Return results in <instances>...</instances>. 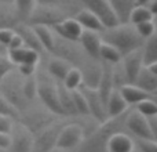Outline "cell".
<instances>
[{"label":"cell","mask_w":157,"mask_h":152,"mask_svg":"<svg viewBox=\"0 0 157 152\" xmlns=\"http://www.w3.org/2000/svg\"><path fill=\"white\" fill-rule=\"evenodd\" d=\"M99 35L102 43L114 47L121 58L136 50H141L145 43L144 39L136 33L135 26L131 24H119L116 26L105 28Z\"/></svg>","instance_id":"cell-1"},{"label":"cell","mask_w":157,"mask_h":152,"mask_svg":"<svg viewBox=\"0 0 157 152\" xmlns=\"http://www.w3.org/2000/svg\"><path fill=\"white\" fill-rule=\"evenodd\" d=\"M127 112L121 116L109 118L108 120L101 123L97 129H94L90 134H86L77 150L80 152H108V141L110 136L119 131H124Z\"/></svg>","instance_id":"cell-2"},{"label":"cell","mask_w":157,"mask_h":152,"mask_svg":"<svg viewBox=\"0 0 157 152\" xmlns=\"http://www.w3.org/2000/svg\"><path fill=\"white\" fill-rule=\"evenodd\" d=\"M22 84H24V78L18 74L17 69L10 72L0 83V94L21 115L29 106V102L26 101L24 91H22Z\"/></svg>","instance_id":"cell-3"},{"label":"cell","mask_w":157,"mask_h":152,"mask_svg":"<svg viewBox=\"0 0 157 152\" xmlns=\"http://www.w3.org/2000/svg\"><path fill=\"white\" fill-rule=\"evenodd\" d=\"M36 80H37V97L40 98L43 105L52 115L65 118V114H63L62 108L59 105V101H58V91L55 80L44 72H36Z\"/></svg>","instance_id":"cell-4"},{"label":"cell","mask_w":157,"mask_h":152,"mask_svg":"<svg viewBox=\"0 0 157 152\" xmlns=\"http://www.w3.org/2000/svg\"><path fill=\"white\" fill-rule=\"evenodd\" d=\"M124 126L135 138L138 140H155L157 141V134L152 130L149 120L139 115L136 111H130L125 115Z\"/></svg>","instance_id":"cell-5"},{"label":"cell","mask_w":157,"mask_h":152,"mask_svg":"<svg viewBox=\"0 0 157 152\" xmlns=\"http://www.w3.org/2000/svg\"><path fill=\"white\" fill-rule=\"evenodd\" d=\"M84 136V129L77 123H69V125L62 126L59 134L57 138V144L55 148L62 150L66 152H71L73 150H77L78 145L81 144Z\"/></svg>","instance_id":"cell-6"},{"label":"cell","mask_w":157,"mask_h":152,"mask_svg":"<svg viewBox=\"0 0 157 152\" xmlns=\"http://www.w3.org/2000/svg\"><path fill=\"white\" fill-rule=\"evenodd\" d=\"M35 136L22 123L14 122L10 131V145L6 152H30Z\"/></svg>","instance_id":"cell-7"},{"label":"cell","mask_w":157,"mask_h":152,"mask_svg":"<svg viewBox=\"0 0 157 152\" xmlns=\"http://www.w3.org/2000/svg\"><path fill=\"white\" fill-rule=\"evenodd\" d=\"M65 18H68V17H66L65 13H63L62 10H59V8L36 6L26 24L28 25H44V26L52 28L55 24L63 21Z\"/></svg>","instance_id":"cell-8"},{"label":"cell","mask_w":157,"mask_h":152,"mask_svg":"<svg viewBox=\"0 0 157 152\" xmlns=\"http://www.w3.org/2000/svg\"><path fill=\"white\" fill-rule=\"evenodd\" d=\"M62 125H58L57 122L47 126L44 130L37 133L33 140V147L30 152H50L55 148L57 138L59 134Z\"/></svg>","instance_id":"cell-9"},{"label":"cell","mask_w":157,"mask_h":152,"mask_svg":"<svg viewBox=\"0 0 157 152\" xmlns=\"http://www.w3.org/2000/svg\"><path fill=\"white\" fill-rule=\"evenodd\" d=\"M76 2L83 4L84 8L97 14L99 17V19L102 21V24L105 25V28H112L119 25L108 0H76Z\"/></svg>","instance_id":"cell-10"},{"label":"cell","mask_w":157,"mask_h":152,"mask_svg":"<svg viewBox=\"0 0 157 152\" xmlns=\"http://www.w3.org/2000/svg\"><path fill=\"white\" fill-rule=\"evenodd\" d=\"M78 90L81 91V94L84 95L88 105V111H90V116H92L98 123H103L105 120H108V115H106V108H105V102L102 101L101 95L98 94L97 90L92 89H87L84 86H80Z\"/></svg>","instance_id":"cell-11"},{"label":"cell","mask_w":157,"mask_h":152,"mask_svg":"<svg viewBox=\"0 0 157 152\" xmlns=\"http://www.w3.org/2000/svg\"><path fill=\"white\" fill-rule=\"evenodd\" d=\"M134 86L149 94L156 95L157 93V62L150 64V65L142 66L141 72L136 76Z\"/></svg>","instance_id":"cell-12"},{"label":"cell","mask_w":157,"mask_h":152,"mask_svg":"<svg viewBox=\"0 0 157 152\" xmlns=\"http://www.w3.org/2000/svg\"><path fill=\"white\" fill-rule=\"evenodd\" d=\"M80 72H81L80 86L97 90L101 80V75H102V62L97 60H91L90 62H86L81 66Z\"/></svg>","instance_id":"cell-13"},{"label":"cell","mask_w":157,"mask_h":152,"mask_svg":"<svg viewBox=\"0 0 157 152\" xmlns=\"http://www.w3.org/2000/svg\"><path fill=\"white\" fill-rule=\"evenodd\" d=\"M61 39L63 40H69L73 42V43H78V38H80L81 32H83V28L78 25V22L73 17H68L63 21L55 24L51 28Z\"/></svg>","instance_id":"cell-14"},{"label":"cell","mask_w":157,"mask_h":152,"mask_svg":"<svg viewBox=\"0 0 157 152\" xmlns=\"http://www.w3.org/2000/svg\"><path fill=\"white\" fill-rule=\"evenodd\" d=\"M78 44L81 46L86 55L91 60L99 61V47L102 44L101 35L98 32H91V30H83L78 38Z\"/></svg>","instance_id":"cell-15"},{"label":"cell","mask_w":157,"mask_h":152,"mask_svg":"<svg viewBox=\"0 0 157 152\" xmlns=\"http://www.w3.org/2000/svg\"><path fill=\"white\" fill-rule=\"evenodd\" d=\"M123 71H124L125 75V80H127V84H134L136 76L141 72L142 66H144V61H142V53L141 50H136V51L131 53V54L123 57Z\"/></svg>","instance_id":"cell-16"},{"label":"cell","mask_w":157,"mask_h":152,"mask_svg":"<svg viewBox=\"0 0 157 152\" xmlns=\"http://www.w3.org/2000/svg\"><path fill=\"white\" fill-rule=\"evenodd\" d=\"M73 18L76 19L78 22V25L83 28V30H91V32L101 33L105 29V25L102 24L99 17H98L97 14H94L92 11L87 10V8H80L73 15Z\"/></svg>","instance_id":"cell-17"},{"label":"cell","mask_w":157,"mask_h":152,"mask_svg":"<svg viewBox=\"0 0 157 152\" xmlns=\"http://www.w3.org/2000/svg\"><path fill=\"white\" fill-rule=\"evenodd\" d=\"M13 30L21 38L25 49L33 50V51H36L37 54H40V53L44 51L43 47H41V44H40V42H39V39H37V36H36L35 30H33V28L30 26V25L18 24Z\"/></svg>","instance_id":"cell-18"},{"label":"cell","mask_w":157,"mask_h":152,"mask_svg":"<svg viewBox=\"0 0 157 152\" xmlns=\"http://www.w3.org/2000/svg\"><path fill=\"white\" fill-rule=\"evenodd\" d=\"M106 108V115L108 118H117L124 115L128 111V104L124 101V98L121 97L119 90H113L109 94L108 100L105 102Z\"/></svg>","instance_id":"cell-19"},{"label":"cell","mask_w":157,"mask_h":152,"mask_svg":"<svg viewBox=\"0 0 157 152\" xmlns=\"http://www.w3.org/2000/svg\"><path fill=\"white\" fill-rule=\"evenodd\" d=\"M134 150V138L124 131L114 133L108 141V152H132Z\"/></svg>","instance_id":"cell-20"},{"label":"cell","mask_w":157,"mask_h":152,"mask_svg":"<svg viewBox=\"0 0 157 152\" xmlns=\"http://www.w3.org/2000/svg\"><path fill=\"white\" fill-rule=\"evenodd\" d=\"M114 90V83H113V65L110 64L102 62V75H101V80L98 84V94L101 95L103 102H106L109 94Z\"/></svg>","instance_id":"cell-21"},{"label":"cell","mask_w":157,"mask_h":152,"mask_svg":"<svg viewBox=\"0 0 157 152\" xmlns=\"http://www.w3.org/2000/svg\"><path fill=\"white\" fill-rule=\"evenodd\" d=\"M119 91H120V94H121V97L124 98V101L128 104V106L136 105L138 102L145 101V100H155L156 98V95L149 94V93L138 89V87L134 86V84H125Z\"/></svg>","instance_id":"cell-22"},{"label":"cell","mask_w":157,"mask_h":152,"mask_svg":"<svg viewBox=\"0 0 157 152\" xmlns=\"http://www.w3.org/2000/svg\"><path fill=\"white\" fill-rule=\"evenodd\" d=\"M8 60L15 66L22 64H30V65H37L39 64V54L29 49H18V50H8Z\"/></svg>","instance_id":"cell-23"},{"label":"cell","mask_w":157,"mask_h":152,"mask_svg":"<svg viewBox=\"0 0 157 152\" xmlns=\"http://www.w3.org/2000/svg\"><path fill=\"white\" fill-rule=\"evenodd\" d=\"M109 6H110L112 11H113L114 17H116L119 24H128V18L132 11L134 0H108Z\"/></svg>","instance_id":"cell-24"},{"label":"cell","mask_w":157,"mask_h":152,"mask_svg":"<svg viewBox=\"0 0 157 152\" xmlns=\"http://www.w3.org/2000/svg\"><path fill=\"white\" fill-rule=\"evenodd\" d=\"M57 91H58V101H59V105L62 108L65 118L68 116H77L76 109L73 105V95L72 91L68 90L62 83L57 84Z\"/></svg>","instance_id":"cell-25"},{"label":"cell","mask_w":157,"mask_h":152,"mask_svg":"<svg viewBox=\"0 0 157 152\" xmlns=\"http://www.w3.org/2000/svg\"><path fill=\"white\" fill-rule=\"evenodd\" d=\"M35 30L36 36H37L39 42H40L41 47H43L44 51H52L54 49V42H55V36L52 33V29L48 26H44V25H30Z\"/></svg>","instance_id":"cell-26"},{"label":"cell","mask_w":157,"mask_h":152,"mask_svg":"<svg viewBox=\"0 0 157 152\" xmlns=\"http://www.w3.org/2000/svg\"><path fill=\"white\" fill-rule=\"evenodd\" d=\"M72 66L69 65L66 61L61 60V58H54V60H51L48 62V66H47V69H48V75L51 76L57 83L58 82L62 83L63 79H65V76L68 75V72H69Z\"/></svg>","instance_id":"cell-27"},{"label":"cell","mask_w":157,"mask_h":152,"mask_svg":"<svg viewBox=\"0 0 157 152\" xmlns=\"http://www.w3.org/2000/svg\"><path fill=\"white\" fill-rule=\"evenodd\" d=\"M13 4H3L0 3V29H14L18 24L15 10H11Z\"/></svg>","instance_id":"cell-28"},{"label":"cell","mask_w":157,"mask_h":152,"mask_svg":"<svg viewBox=\"0 0 157 152\" xmlns=\"http://www.w3.org/2000/svg\"><path fill=\"white\" fill-rule=\"evenodd\" d=\"M142 53V61H144V66L150 65V64L157 62V38L156 35L150 36L146 39L141 49Z\"/></svg>","instance_id":"cell-29"},{"label":"cell","mask_w":157,"mask_h":152,"mask_svg":"<svg viewBox=\"0 0 157 152\" xmlns=\"http://www.w3.org/2000/svg\"><path fill=\"white\" fill-rule=\"evenodd\" d=\"M35 7L36 0H14V10H15L18 21L21 24H26Z\"/></svg>","instance_id":"cell-30"},{"label":"cell","mask_w":157,"mask_h":152,"mask_svg":"<svg viewBox=\"0 0 157 152\" xmlns=\"http://www.w3.org/2000/svg\"><path fill=\"white\" fill-rule=\"evenodd\" d=\"M121 55L117 51L114 47L109 46L106 43H102L99 47V61L101 62H106L110 64V65H114V64L121 62Z\"/></svg>","instance_id":"cell-31"},{"label":"cell","mask_w":157,"mask_h":152,"mask_svg":"<svg viewBox=\"0 0 157 152\" xmlns=\"http://www.w3.org/2000/svg\"><path fill=\"white\" fill-rule=\"evenodd\" d=\"M153 19H155V15L147 10V7H134L130 14V18H128V24L136 25L141 22L153 21Z\"/></svg>","instance_id":"cell-32"},{"label":"cell","mask_w":157,"mask_h":152,"mask_svg":"<svg viewBox=\"0 0 157 152\" xmlns=\"http://www.w3.org/2000/svg\"><path fill=\"white\" fill-rule=\"evenodd\" d=\"M22 91H24L25 98H26V101L29 104L37 97V80H36V75L29 76V78H24Z\"/></svg>","instance_id":"cell-33"},{"label":"cell","mask_w":157,"mask_h":152,"mask_svg":"<svg viewBox=\"0 0 157 152\" xmlns=\"http://www.w3.org/2000/svg\"><path fill=\"white\" fill-rule=\"evenodd\" d=\"M134 111H136L139 115H142L144 118H152V116H157V104L155 100H145L138 102Z\"/></svg>","instance_id":"cell-34"},{"label":"cell","mask_w":157,"mask_h":152,"mask_svg":"<svg viewBox=\"0 0 157 152\" xmlns=\"http://www.w3.org/2000/svg\"><path fill=\"white\" fill-rule=\"evenodd\" d=\"M62 84L66 87L68 90L73 91V90H77L81 84V72L80 69L77 68H71L68 72V75L65 76Z\"/></svg>","instance_id":"cell-35"},{"label":"cell","mask_w":157,"mask_h":152,"mask_svg":"<svg viewBox=\"0 0 157 152\" xmlns=\"http://www.w3.org/2000/svg\"><path fill=\"white\" fill-rule=\"evenodd\" d=\"M73 95V105L76 109L77 116H90V111H88V105H87V101L84 98V95L81 94L80 90H73L72 91Z\"/></svg>","instance_id":"cell-36"},{"label":"cell","mask_w":157,"mask_h":152,"mask_svg":"<svg viewBox=\"0 0 157 152\" xmlns=\"http://www.w3.org/2000/svg\"><path fill=\"white\" fill-rule=\"evenodd\" d=\"M0 116H6V118H10L13 119L14 122H18L19 118H21V114L0 94Z\"/></svg>","instance_id":"cell-37"},{"label":"cell","mask_w":157,"mask_h":152,"mask_svg":"<svg viewBox=\"0 0 157 152\" xmlns=\"http://www.w3.org/2000/svg\"><path fill=\"white\" fill-rule=\"evenodd\" d=\"M135 26V30L139 36H141L144 40L149 39L150 36L156 35V26L153 21H146V22H141V24L134 25Z\"/></svg>","instance_id":"cell-38"},{"label":"cell","mask_w":157,"mask_h":152,"mask_svg":"<svg viewBox=\"0 0 157 152\" xmlns=\"http://www.w3.org/2000/svg\"><path fill=\"white\" fill-rule=\"evenodd\" d=\"M134 145H135L138 152H157V141L155 140H134Z\"/></svg>","instance_id":"cell-39"},{"label":"cell","mask_w":157,"mask_h":152,"mask_svg":"<svg viewBox=\"0 0 157 152\" xmlns=\"http://www.w3.org/2000/svg\"><path fill=\"white\" fill-rule=\"evenodd\" d=\"M15 69H17V66L8 60V57L0 55V83H2V80L10 74V72L15 71Z\"/></svg>","instance_id":"cell-40"},{"label":"cell","mask_w":157,"mask_h":152,"mask_svg":"<svg viewBox=\"0 0 157 152\" xmlns=\"http://www.w3.org/2000/svg\"><path fill=\"white\" fill-rule=\"evenodd\" d=\"M66 0H36V6L40 7H52V8H59L63 11Z\"/></svg>","instance_id":"cell-41"},{"label":"cell","mask_w":157,"mask_h":152,"mask_svg":"<svg viewBox=\"0 0 157 152\" xmlns=\"http://www.w3.org/2000/svg\"><path fill=\"white\" fill-rule=\"evenodd\" d=\"M17 71L22 78H29V76L36 75L37 72V65H30V64H22L17 66Z\"/></svg>","instance_id":"cell-42"},{"label":"cell","mask_w":157,"mask_h":152,"mask_svg":"<svg viewBox=\"0 0 157 152\" xmlns=\"http://www.w3.org/2000/svg\"><path fill=\"white\" fill-rule=\"evenodd\" d=\"M14 30L13 29H0V46H3L4 49H7L8 43L11 42V39L14 38Z\"/></svg>","instance_id":"cell-43"},{"label":"cell","mask_w":157,"mask_h":152,"mask_svg":"<svg viewBox=\"0 0 157 152\" xmlns=\"http://www.w3.org/2000/svg\"><path fill=\"white\" fill-rule=\"evenodd\" d=\"M13 123H14V120L10 119V118L0 116V133L10 134L11 129H13Z\"/></svg>","instance_id":"cell-44"},{"label":"cell","mask_w":157,"mask_h":152,"mask_svg":"<svg viewBox=\"0 0 157 152\" xmlns=\"http://www.w3.org/2000/svg\"><path fill=\"white\" fill-rule=\"evenodd\" d=\"M15 33V32H14ZM24 47V43H22V40H21V38H19L18 35H14V38L11 39V42L8 43V46H7V49L6 50H18V49H22Z\"/></svg>","instance_id":"cell-45"},{"label":"cell","mask_w":157,"mask_h":152,"mask_svg":"<svg viewBox=\"0 0 157 152\" xmlns=\"http://www.w3.org/2000/svg\"><path fill=\"white\" fill-rule=\"evenodd\" d=\"M8 145H10V134H3L0 133V150L7 151Z\"/></svg>","instance_id":"cell-46"},{"label":"cell","mask_w":157,"mask_h":152,"mask_svg":"<svg viewBox=\"0 0 157 152\" xmlns=\"http://www.w3.org/2000/svg\"><path fill=\"white\" fill-rule=\"evenodd\" d=\"M152 0H134V6L135 7H147V4Z\"/></svg>","instance_id":"cell-47"},{"label":"cell","mask_w":157,"mask_h":152,"mask_svg":"<svg viewBox=\"0 0 157 152\" xmlns=\"http://www.w3.org/2000/svg\"><path fill=\"white\" fill-rule=\"evenodd\" d=\"M0 3H3V4H13L14 6V0H0Z\"/></svg>","instance_id":"cell-48"},{"label":"cell","mask_w":157,"mask_h":152,"mask_svg":"<svg viewBox=\"0 0 157 152\" xmlns=\"http://www.w3.org/2000/svg\"><path fill=\"white\" fill-rule=\"evenodd\" d=\"M50 152H66V151H62V150H58V148H54V150L50 151Z\"/></svg>","instance_id":"cell-49"},{"label":"cell","mask_w":157,"mask_h":152,"mask_svg":"<svg viewBox=\"0 0 157 152\" xmlns=\"http://www.w3.org/2000/svg\"><path fill=\"white\" fill-rule=\"evenodd\" d=\"M4 50H6L4 47H3V46H0V53H2V51H4Z\"/></svg>","instance_id":"cell-50"},{"label":"cell","mask_w":157,"mask_h":152,"mask_svg":"<svg viewBox=\"0 0 157 152\" xmlns=\"http://www.w3.org/2000/svg\"><path fill=\"white\" fill-rule=\"evenodd\" d=\"M0 152H6V151H3V150H0Z\"/></svg>","instance_id":"cell-51"}]
</instances>
